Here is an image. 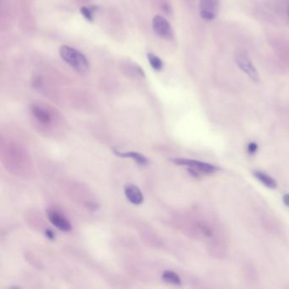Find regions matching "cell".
Returning a JSON list of instances; mask_svg holds the SVG:
<instances>
[{
	"label": "cell",
	"mask_w": 289,
	"mask_h": 289,
	"mask_svg": "<svg viewBox=\"0 0 289 289\" xmlns=\"http://www.w3.org/2000/svg\"><path fill=\"white\" fill-rule=\"evenodd\" d=\"M60 55L61 58L69 64L76 71L79 72H86L89 68V63L85 56L78 50L70 46H61L60 49Z\"/></svg>",
	"instance_id": "6da1fadb"
},
{
	"label": "cell",
	"mask_w": 289,
	"mask_h": 289,
	"mask_svg": "<svg viewBox=\"0 0 289 289\" xmlns=\"http://www.w3.org/2000/svg\"><path fill=\"white\" fill-rule=\"evenodd\" d=\"M235 61L240 70H242L253 82H259V73L254 67L248 52L245 50H238L235 55Z\"/></svg>",
	"instance_id": "7a4b0ae2"
},
{
	"label": "cell",
	"mask_w": 289,
	"mask_h": 289,
	"mask_svg": "<svg viewBox=\"0 0 289 289\" xmlns=\"http://www.w3.org/2000/svg\"><path fill=\"white\" fill-rule=\"evenodd\" d=\"M220 10V0H199V12L203 19L213 21Z\"/></svg>",
	"instance_id": "3957f363"
},
{
	"label": "cell",
	"mask_w": 289,
	"mask_h": 289,
	"mask_svg": "<svg viewBox=\"0 0 289 289\" xmlns=\"http://www.w3.org/2000/svg\"><path fill=\"white\" fill-rule=\"evenodd\" d=\"M153 29L158 36L164 39H171L173 36V31L167 20L160 16H156L153 19Z\"/></svg>",
	"instance_id": "277c9868"
},
{
	"label": "cell",
	"mask_w": 289,
	"mask_h": 289,
	"mask_svg": "<svg viewBox=\"0 0 289 289\" xmlns=\"http://www.w3.org/2000/svg\"><path fill=\"white\" fill-rule=\"evenodd\" d=\"M171 161L176 164V165L190 166L191 168L196 169V170L204 172V173H213V172H215L217 170V168L214 165L208 164V163L198 161V160L176 158V159L171 160Z\"/></svg>",
	"instance_id": "5b68a950"
},
{
	"label": "cell",
	"mask_w": 289,
	"mask_h": 289,
	"mask_svg": "<svg viewBox=\"0 0 289 289\" xmlns=\"http://www.w3.org/2000/svg\"><path fill=\"white\" fill-rule=\"evenodd\" d=\"M47 216L50 222L61 231H70L72 230V225L70 223L69 220L57 211L49 209L47 210Z\"/></svg>",
	"instance_id": "8992f818"
},
{
	"label": "cell",
	"mask_w": 289,
	"mask_h": 289,
	"mask_svg": "<svg viewBox=\"0 0 289 289\" xmlns=\"http://www.w3.org/2000/svg\"><path fill=\"white\" fill-rule=\"evenodd\" d=\"M125 194L127 199L134 204H141L143 202V195L140 189L133 184H127L125 187Z\"/></svg>",
	"instance_id": "52a82bcc"
},
{
	"label": "cell",
	"mask_w": 289,
	"mask_h": 289,
	"mask_svg": "<svg viewBox=\"0 0 289 289\" xmlns=\"http://www.w3.org/2000/svg\"><path fill=\"white\" fill-rule=\"evenodd\" d=\"M114 154L118 155L120 157L132 158V160H135L138 165H147L149 164V160L145 156H143L139 153L136 152H127V153H121L117 149H113Z\"/></svg>",
	"instance_id": "ba28073f"
},
{
	"label": "cell",
	"mask_w": 289,
	"mask_h": 289,
	"mask_svg": "<svg viewBox=\"0 0 289 289\" xmlns=\"http://www.w3.org/2000/svg\"><path fill=\"white\" fill-rule=\"evenodd\" d=\"M32 112L33 116H35L43 124H49L51 118H50V114L47 111L43 110L42 108L39 107L38 105H33L32 106Z\"/></svg>",
	"instance_id": "9c48e42d"
},
{
	"label": "cell",
	"mask_w": 289,
	"mask_h": 289,
	"mask_svg": "<svg viewBox=\"0 0 289 289\" xmlns=\"http://www.w3.org/2000/svg\"><path fill=\"white\" fill-rule=\"evenodd\" d=\"M253 175L256 177L257 179L260 181L264 186H266V187H269V188L274 189V188L277 187V184H276L275 180L273 179L272 177H270V176H268L266 174L264 173V172H261V171H254Z\"/></svg>",
	"instance_id": "30bf717a"
},
{
	"label": "cell",
	"mask_w": 289,
	"mask_h": 289,
	"mask_svg": "<svg viewBox=\"0 0 289 289\" xmlns=\"http://www.w3.org/2000/svg\"><path fill=\"white\" fill-rule=\"evenodd\" d=\"M162 278L164 281H167L169 283L174 284V285H180L182 283L178 275L173 271H170V270H166L163 273Z\"/></svg>",
	"instance_id": "8fae6325"
},
{
	"label": "cell",
	"mask_w": 289,
	"mask_h": 289,
	"mask_svg": "<svg viewBox=\"0 0 289 289\" xmlns=\"http://www.w3.org/2000/svg\"><path fill=\"white\" fill-rule=\"evenodd\" d=\"M148 60L153 69L155 71H160L163 68V62L159 57L153 54H148Z\"/></svg>",
	"instance_id": "7c38bea8"
},
{
	"label": "cell",
	"mask_w": 289,
	"mask_h": 289,
	"mask_svg": "<svg viewBox=\"0 0 289 289\" xmlns=\"http://www.w3.org/2000/svg\"><path fill=\"white\" fill-rule=\"evenodd\" d=\"M80 12L83 15V17H85L86 19L89 21V22H93L94 21V17H93V10L88 7H82L80 9Z\"/></svg>",
	"instance_id": "4fadbf2b"
},
{
	"label": "cell",
	"mask_w": 289,
	"mask_h": 289,
	"mask_svg": "<svg viewBox=\"0 0 289 289\" xmlns=\"http://www.w3.org/2000/svg\"><path fill=\"white\" fill-rule=\"evenodd\" d=\"M257 149H258V146H257L256 143H250L248 145V151L250 154H254L256 152Z\"/></svg>",
	"instance_id": "5bb4252c"
},
{
	"label": "cell",
	"mask_w": 289,
	"mask_h": 289,
	"mask_svg": "<svg viewBox=\"0 0 289 289\" xmlns=\"http://www.w3.org/2000/svg\"><path fill=\"white\" fill-rule=\"evenodd\" d=\"M45 234L47 236L48 238H50V240L55 239V233H54L53 231H51V230H46V231H45Z\"/></svg>",
	"instance_id": "9a60e30c"
},
{
	"label": "cell",
	"mask_w": 289,
	"mask_h": 289,
	"mask_svg": "<svg viewBox=\"0 0 289 289\" xmlns=\"http://www.w3.org/2000/svg\"><path fill=\"white\" fill-rule=\"evenodd\" d=\"M197 171H198V170H196V169H188V172H189L192 176H195V177H198V176H199Z\"/></svg>",
	"instance_id": "2e32d148"
},
{
	"label": "cell",
	"mask_w": 289,
	"mask_h": 289,
	"mask_svg": "<svg viewBox=\"0 0 289 289\" xmlns=\"http://www.w3.org/2000/svg\"><path fill=\"white\" fill-rule=\"evenodd\" d=\"M283 203L286 204V206L289 207V194L283 196Z\"/></svg>",
	"instance_id": "e0dca14e"
},
{
	"label": "cell",
	"mask_w": 289,
	"mask_h": 289,
	"mask_svg": "<svg viewBox=\"0 0 289 289\" xmlns=\"http://www.w3.org/2000/svg\"><path fill=\"white\" fill-rule=\"evenodd\" d=\"M287 14H288V17H289V2H288V5H287Z\"/></svg>",
	"instance_id": "ac0fdd59"
}]
</instances>
